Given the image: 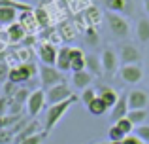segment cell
Masks as SVG:
<instances>
[{
	"instance_id": "6da1fadb",
	"label": "cell",
	"mask_w": 149,
	"mask_h": 144,
	"mask_svg": "<svg viewBox=\"0 0 149 144\" xmlns=\"http://www.w3.org/2000/svg\"><path fill=\"white\" fill-rule=\"evenodd\" d=\"M76 100H77V97L74 95L72 99L64 100V103H58V104H53V106L47 108V114H45V125H44V133L45 135L51 133V131L55 129V125L61 122V118L66 114V112H68V108L72 106Z\"/></svg>"
},
{
	"instance_id": "7a4b0ae2",
	"label": "cell",
	"mask_w": 149,
	"mask_h": 144,
	"mask_svg": "<svg viewBox=\"0 0 149 144\" xmlns=\"http://www.w3.org/2000/svg\"><path fill=\"white\" fill-rule=\"evenodd\" d=\"M38 74H40V81H42L44 91H47V89H51V87H55V85H58V84H62V81H64V76H62V72L58 70L57 67L40 65Z\"/></svg>"
},
{
	"instance_id": "3957f363",
	"label": "cell",
	"mask_w": 149,
	"mask_h": 144,
	"mask_svg": "<svg viewBox=\"0 0 149 144\" xmlns=\"http://www.w3.org/2000/svg\"><path fill=\"white\" fill-rule=\"evenodd\" d=\"M36 72H38V68H36L34 63H21L19 67L10 68V78H8V81H11V84H15V85L26 84Z\"/></svg>"
},
{
	"instance_id": "277c9868",
	"label": "cell",
	"mask_w": 149,
	"mask_h": 144,
	"mask_svg": "<svg viewBox=\"0 0 149 144\" xmlns=\"http://www.w3.org/2000/svg\"><path fill=\"white\" fill-rule=\"evenodd\" d=\"M74 93L72 89L68 87V84L66 81H62V84L55 85V87H51L45 91V104H49V106H53V104H58V103H64V100L72 99Z\"/></svg>"
},
{
	"instance_id": "5b68a950",
	"label": "cell",
	"mask_w": 149,
	"mask_h": 144,
	"mask_svg": "<svg viewBox=\"0 0 149 144\" xmlns=\"http://www.w3.org/2000/svg\"><path fill=\"white\" fill-rule=\"evenodd\" d=\"M106 21H108V27H109V30H111L113 36H117V38H127L128 36L130 27H128L127 19H125L123 15L108 11V13H106Z\"/></svg>"
},
{
	"instance_id": "8992f818",
	"label": "cell",
	"mask_w": 149,
	"mask_h": 144,
	"mask_svg": "<svg viewBox=\"0 0 149 144\" xmlns=\"http://www.w3.org/2000/svg\"><path fill=\"white\" fill-rule=\"evenodd\" d=\"M128 110H147L149 106V95L146 89H132L127 93Z\"/></svg>"
},
{
	"instance_id": "52a82bcc",
	"label": "cell",
	"mask_w": 149,
	"mask_h": 144,
	"mask_svg": "<svg viewBox=\"0 0 149 144\" xmlns=\"http://www.w3.org/2000/svg\"><path fill=\"white\" fill-rule=\"evenodd\" d=\"M44 106H45V91L44 89L30 91V97H29V100H26V112H29L30 118H36Z\"/></svg>"
},
{
	"instance_id": "ba28073f",
	"label": "cell",
	"mask_w": 149,
	"mask_h": 144,
	"mask_svg": "<svg viewBox=\"0 0 149 144\" xmlns=\"http://www.w3.org/2000/svg\"><path fill=\"white\" fill-rule=\"evenodd\" d=\"M142 59V53L136 46L132 44H123L119 49V65L125 67V65H138V61Z\"/></svg>"
},
{
	"instance_id": "9c48e42d",
	"label": "cell",
	"mask_w": 149,
	"mask_h": 144,
	"mask_svg": "<svg viewBox=\"0 0 149 144\" xmlns=\"http://www.w3.org/2000/svg\"><path fill=\"white\" fill-rule=\"evenodd\" d=\"M119 76L123 78V81L127 84H140L143 78V70L140 65H125V67H119Z\"/></svg>"
},
{
	"instance_id": "30bf717a",
	"label": "cell",
	"mask_w": 149,
	"mask_h": 144,
	"mask_svg": "<svg viewBox=\"0 0 149 144\" xmlns=\"http://www.w3.org/2000/svg\"><path fill=\"white\" fill-rule=\"evenodd\" d=\"M57 51L58 49L55 48V44H51V42H42V44L38 46V57H40L42 65L55 67V63H57Z\"/></svg>"
},
{
	"instance_id": "8fae6325",
	"label": "cell",
	"mask_w": 149,
	"mask_h": 144,
	"mask_svg": "<svg viewBox=\"0 0 149 144\" xmlns=\"http://www.w3.org/2000/svg\"><path fill=\"white\" fill-rule=\"evenodd\" d=\"M100 61H102V70L106 74H115L119 68V57L113 49H104L100 55Z\"/></svg>"
},
{
	"instance_id": "7c38bea8",
	"label": "cell",
	"mask_w": 149,
	"mask_h": 144,
	"mask_svg": "<svg viewBox=\"0 0 149 144\" xmlns=\"http://www.w3.org/2000/svg\"><path fill=\"white\" fill-rule=\"evenodd\" d=\"M128 114V100H127V93H123V95H119V100L115 103V106L109 110V118H111V122H119V119L127 118Z\"/></svg>"
},
{
	"instance_id": "4fadbf2b",
	"label": "cell",
	"mask_w": 149,
	"mask_h": 144,
	"mask_svg": "<svg viewBox=\"0 0 149 144\" xmlns=\"http://www.w3.org/2000/svg\"><path fill=\"white\" fill-rule=\"evenodd\" d=\"M70 70L72 74L85 70V53L79 48H70Z\"/></svg>"
},
{
	"instance_id": "5bb4252c",
	"label": "cell",
	"mask_w": 149,
	"mask_h": 144,
	"mask_svg": "<svg viewBox=\"0 0 149 144\" xmlns=\"http://www.w3.org/2000/svg\"><path fill=\"white\" fill-rule=\"evenodd\" d=\"M19 25L23 27V29L26 30V34H32L34 32V29H38V21H36V17H34V10L32 11H23V13H19Z\"/></svg>"
},
{
	"instance_id": "9a60e30c",
	"label": "cell",
	"mask_w": 149,
	"mask_h": 144,
	"mask_svg": "<svg viewBox=\"0 0 149 144\" xmlns=\"http://www.w3.org/2000/svg\"><path fill=\"white\" fill-rule=\"evenodd\" d=\"M96 91H98V97H100V99L108 104L109 110H111V108L115 106V103L119 100V93H117L113 87H109V85H102V87L96 89Z\"/></svg>"
},
{
	"instance_id": "2e32d148",
	"label": "cell",
	"mask_w": 149,
	"mask_h": 144,
	"mask_svg": "<svg viewBox=\"0 0 149 144\" xmlns=\"http://www.w3.org/2000/svg\"><path fill=\"white\" fill-rule=\"evenodd\" d=\"M93 80H95V76H91L87 70H81V72H74L72 74V84L76 85L77 89H87V87H91V84H93Z\"/></svg>"
},
{
	"instance_id": "e0dca14e",
	"label": "cell",
	"mask_w": 149,
	"mask_h": 144,
	"mask_svg": "<svg viewBox=\"0 0 149 144\" xmlns=\"http://www.w3.org/2000/svg\"><path fill=\"white\" fill-rule=\"evenodd\" d=\"M19 13L15 8H0V27H11L13 23H17Z\"/></svg>"
},
{
	"instance_id": "ac0fdd59",
	"label": "cell",
	"mask_w": 149,
	"mask_h": 144,
	"mask_svg": "<svg viewBox=\"0 0 149 144\" xmlns=\"http://www.w3.org/2000/svg\"><path fill=\"white\" fill-rule=\"evenodd\" d=\"M55 67L61 72L70 70V46H62L57 51V63H55Z\"/></svg>"
},
{
	"instance_id": "d6986e66",
	"label": "cell",
	"mask_w": 149,
	"mask_h": 144,
	"mask_svg": "<svg viewBox=\"0 0 149 144\" xmlns=\"http://www.w3.org/2000/svg\"><path fill=\"white\" fill-rule=\"evenodd\" d=\"M38 133H42V127H40V123L34 119V122H29L25 127H23L21 131H19V135H17V138H15V142H23L25 138H29V137H32V135H38Z\"/></svg>"
},
{
	"instance_id": "ffe728a7",
	"label": "cell",
	"mask_w": 149,
	"mask_h": 144,
	"mask_svg": "<svg viewBox=\"0 0 149 144\" xmlns=\"http://www.w3.org/2000/svg\"><path fill=\"white\" fill-rule=\"evenodd\" d=\"M85 70H87L91 76H96V74L102 72V61L98 55L91 53V55H85Z\"/></svg>"
},
{
	"instance_id": "44dd1931",
	"label": "cell",
	"mask_w": 149,
	"mask_h": 144,
	"mask_svg": "<svg viewBox=\"0 0 149 144\" xmlns=\"http://www.w3.org/2000/svg\"><path fill=\"white\" fill-rule=\"evenodd\" d=\"M6 34H8V40H10L11 44H17V42H23V40H25L26 30L23 29V27L19 25V23H13L11 27H8Z\"/></svg>"
},
{
	"instance_id": "7402d4cb",
	"label": "cell",
	"mask_w": 149,
	"mask_h": 144,
	"mask_svg": "<svg viewBox=\"0 0 149 144\" xmlns=\"http://www.w3.org/2000/svg\"><path fill=\"white\" fill-rule=\"evenodd\" d=\"M136 36L143 44L149 42V17H142L138 21V25H136Z\"/></svg>"
},
{
	"instance_id": "603a6c76",
	"label": "cell",
	"mask_w": 149,
	"mask_h": 144,
	"mask_svg": "<svg viewBox=\"0 0 149 144\" xmlns=\"http://www.w3.org/2000/svg\"><path fill=\"white\" fill-rule=\"evenodd\" d=\"M87 110L91 112L93 116H104L106 112L109 110V108H108V104H106L104 100L100 99V97H96V99H95V100H93V103L87 106Z\"/></svg>"
},
{
	"instance_id": "cb8c5ba5",
	"label": "cell",
	"mask_w": 149,
	"mask_h": 144,
	"mask_svg": "<svg viewBox=\"0 0 149 144\" xmlns=\"http://www.w3.org/2000/svg\"><path fill=\"white\" fill-rule=\"evenodd\" d=\"M0 8H15L17 11H32V6L29 4H23L19 0H0Z\"/></svg>"
},
{
	"instance_id": "d4e9b609",
	"label": "cell",
	"mask_w": 149,
	"mask_h": 144,
	"mask_svg": "<svg viewBox=\"0 0 149 144\" xmlns=\"http://www.w3.org/2000/svg\"><path fill=\"white\" fill-rule=\"evenodd\" d=\"M127 118L130 119L134 125H142V122L147 119V110H128Z\"/></svg>"
},
{
	"instance_id": "484cf974",
	"label": "cell",
	"mask_w": 149,
	"mask_h": 144,
	"mask_svg": "<svg viewBox=\"0 0 149 144\" xmlns=\"http://www.w3.org/2000/svg\"><path fill=\"white\" fill-rule=\"evenodd\" d=\"M106 8L111 13H121L127 8V0H106Z\"/></svg>"
},
{
	"instance_id": "4316f807",
	"label": "cell",
	"mask_w": 149,
	"mask_h": 144,
	"mask_svg": "<svg viewBox=\"0 0 149 144\" xmlns=\"http://www.w3.org/2000/svg\"><path fill=\"white\" fill-rule=\"evenodd\" d=\"M96 97H98V91H96L95 87H87V89H83V91H81V97H79V99H81V103H83L85 106H89V104H91Z\"/></svg>"
},
{
	"instance_id": "83f0119b",
	"label": "cell",
	"mask_w": 149,
	"mask_h": 144,
	"mask_svg": "<svg viewBox=\"0 0 149 144\" xmlns=\"http://www.w3.org/2000/svg\"><path fill=\"white\" fill-rule=\"evenodd\" d=\"M113 125H117V127H119V129L123 131V135H125V137L132 135V131H134V123H132L128 118H123V119H119V122H115Z\"/></svg>"
},
{
	"instance_id": "f1b7e54d",
	"label": "cell",
	"mask_w": 149,
	"mask_h": 144,
	"mask_svg": "<svg viewBox=\"0 0 149 144\" xmlns=\"http://www.w3.org/2000/svg\"><path fill=\"white\" fill-rule=\"evenodd\" d=\"M29 97H30V91H29V89H26V87H19V89H17V93L13 95V99H11V100L23 106V104H26Z\"/></svg>"
},
{
	"instance_id": "f546056e",
	"label": "cell",
	"mask_w": 149,
	"mask_h": 144,
	"mask_svg": "<svg viewBox=\"0 0 149 144\" xmlns=\"http://www.w3.org/2000/svg\"><path fill=\"white\" fill-rule=\"evenodd\" d=\"M134 135H136V137H138L143 144H149V125H143V123H142V125H138V127L134 129Z\"/></svg>"
},
{
	"instance_id": "4dcf8cb0",
	"label": "cell",
	"mask_w": 149,
	"mask_h": 144,
	"mask_svg": "<svg viewBox=\"0 0 149 144\" xmlns=\"http://www.w3.org/2000/svg\"><path fill=\"white\" fill-rule=\"evenodd\" d=\"M34 17H36V21H38L40 27H47L49 25V15H47V11L42 10V8L34 10Z\"/></svg>"
},
{
	"instance_id": "1f68e13d",
	"label": "cell",
	"mask_w": 149,
	"mask_h": 144,
	"mask_svg": "<svg viewBox=\"0 0 149 144\" xmlns=\"http://www.w3.org/2000/svg\"><path fill=\"white\" fill-rule=\"evenodd\" d=\"M108 137H109V142H121L125 138V135H123V131H121L117 125H111L109 131H108Z\"/></svg>"
},
{
	"instance_id": "d6a6232c",
	"label": "cell",
	"mask_w": 149,
	"mask_h": 144,
	"mask_svg": "<svg viewBox=\"0 0 149 144\" xmlns=\"http://www.w3.org/2000/svg\"><path fill=\"white\" fill-rule=\"evenodd\" d=\"M45 137H47V135H45L44 131H42V133H38V135H32V137L25 138V140L19 142V144H42V142L45 140Z\"/></svg>"
},
{
	"instance_id": "836d02e7",
	"label": "cell",
	"mask_w": 149,
	"mask_h": 144,
	"mask_svg": "<svg viewBox=\"0 0 149 144\" xmlns=\"http://www.w3.org/2000/svg\"><path fill=\"white\" fill-rule=\"evenodd\" d=\"M17 89H19V85L11 84V81H6V84H4V97H8V99H13V95L17 93Z\"/></svg>"
},
{
	"instance_id": "e575fe53",
	"label": "cell",
	"mask_w": 149,
	"mask_h": 144,
	"mask_svg": "<svg viewBox=\"0 0 149 144\" xmlns=\"http://www.w3.org/2000/svg\"><path fill=\"white\" fill-rule=\"evenodd\" d=\"M10 104H11V99H8V97H0V118H4V116L8 114V110H10Z\"/></svg>"
},
{
	"instance_id": "d590c367",
	"label": "cell",
	"mask_w": 149,
	"mask_h": 144,
	"mask_svg": "<svg viewBox=\"0 0 149 144\" xmlns=\"http://www.w3.org/2000/svg\"><path fill=\"white\" fill-rule=\"evenodd\" d=\"M13 140V133L10 129H0V144H10Z\"/></svg>"
},
{
	"instance_id": "8d00e7d4",
	"label": "cell",
	"mask_w": 149,
	"mask_h": 144,
	"mask_svg": "<svg viewBox=\"0 0 149 144\" xmlns=\"http://www.w3.org/2000/svg\"><path fill=\"white\" fill-rule=\"evenodd\" d=\"M10 78V67L6 63H0V84H6Z\"/></svg>"
},
{
	"instance_id": "74e56055",
	"label": "cell",
	"mask_w": 149,
	"mask_h": 144,
	"mask_svg": "<svg viewBox=\"0 0 149 144\" xmlns=\"http://www.w3.org/2000/svg\"><path fill=\"white\" fill-rule=\"evenodd\" d=\"M121 144H143V142L140 140L136 135H130V137H125L123 140H121Z\"/></svg>"
},
{
	"instance_id": "f35d334b",
	"label": "cell",
	"mask_w": 149,
	"mask_h": 144,
	"mask_svg": "<svg viewBox=\"0 0 149 144\" xmlns=\"http://www.w3.org/2000/svg\"><path fill=\"white\" fill-rule=\"evenodd\" d=\"M143 6H146V11H147V15H149V0H146V2H143Z\"/></svg>"
},
{
	"instance_id": "ab89813d",
	"label": "cell",
	"mask_w": 149,
	"mask_h": 144,
	"mask_svg": "<svg viewBox=\"0 0 149 144\" xmlns=\"http://www.w3.org/2000/svg\"><path fill=\"white\" fill-rule=\"evenodd\" d=\"M19 2H23V4H29V6H30V2H34V0H19Z\"/></svg>"
},
{
	"instance_id": "60d3db41",
	"label": "cell",
	"mask_w": 149,
	"mask_h": 144,
	"mask_svg": "<svg viewBox=\"0 0 149 144\" xmlns=\"http://www.w3.org/2000/svg\"><path fill=\"white\" fill-rule=\"evenodd\" d=\"M96 144H121V142H96Z\"/></svg>"
},
{
	"instance_id": "b9f144b4",
	"label": "cell",
	"mask_w": 149,
	"mask_h": 144,
	"mask_svg": "<svg viewBox=\"0 0 149 144\" xmlns=\"http://www.w3.org/2000/svg\"><path fill=\"white\" fill-rule=\"evenodd\" d=\"M0 97H2V91H0Z\"/></svg>"
}]
</instances>
